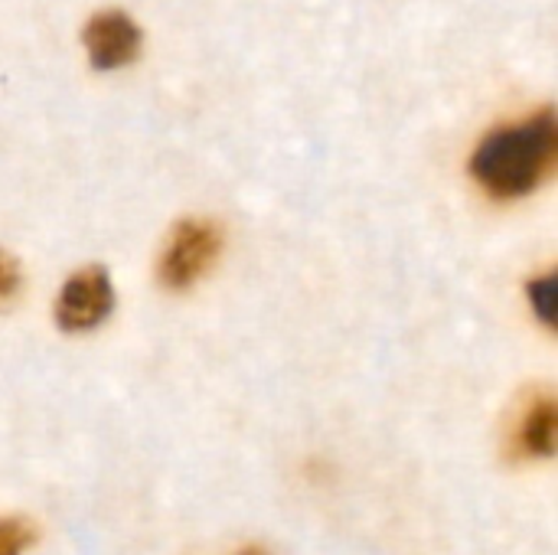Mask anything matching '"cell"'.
<instances>
[{
  "label": "cell",
  "mask_w": 558,
  "mask_h": 555,
  "mask_svg": "<svg viewBox=\"0 0 558 555\" xmlns=\"http://www.w3.org/2000/svg\"><path fill=\"white\" fill-rule=\"evenodd\" d=\"M556 157L558 121L546 108L520 124L487 134L471 157V173L494 200H520L553 173Z\"/></svg>",
  "instance_id": "1"
},
{
  "label": "cell",
  "mask_w": 558,
  "mask_h": 555,
  "mask_svg": "<svg viewBox=\"0 0 558 555\" xmlns=\"http://www.w3.org/2000/svg\"><path fill=\"white\" fill-rule=\"evenodd\" d=\"M114 307V288L105 268L88 265L82 272H75L56 301V324L65 334H85L92 327H98Z\"/></svg>",
  "instance_id": "3"
},
{
  "label": "cell",
  "mask_w": 558,
  "mask_h": 555,
  "mask_svg": "<svg viewBox=\"0 0 558 555\" xmlns=\"http://www.w3.org/2000/svg\"><path fill=\"white\" fill-rule=\"evenodd\" d=\"M85 49L95 69H121L141 49L137 23L121 10H101L85 23Z\"/></svg>",
  "instance_id": "4"
},
{
  "label": "cell",
  "mask_w": 558,
  "mask_h": 555,
  "mask_svg": "<svg viewBox=\"0 0 558 555\" xmlns=\"http://www.w3.org/2000/svg\"><path fill=\"white\" fill-rule=\"evenodd\" d=\"M239 555H268V553H265V550H255V546H252V550H242Z\"/></svg>",
  "instance_id": "9"
},
{
  "label": "cell",
  "mask_w": 558,
  "mask_h": 555,
  "mask_svg": "<svg viewBox=\"0 0 558 555\" xmlns=\"http://www.w3.org/2000/svg\"><path fill=\"white\" fill-rule=\"evenodd\" d=\"M553 298H556V278L553 275L530 285V301H533L543 324H553Z\"/></svg>",
  "instance_id": "7"
},
{
  "label": "cell",
  "mask_w": 558,
  "mask_h": 555,
  "mask_svg": "<svg viewBox=\"0 0 558 555\" xmlns=\"http://www.w3.org/2000/svg\"><path fill=\"white\" fill-rule=\"evenodd\" d=\"M222 232L209 219H183L173 226L163 255H160V281L173 291L193 288L219 258Z\"/></svg>",
  "instance_id": "2"
},
{
  "label": "cell",
  "mask_w": 558,
  "mask_h": 555,
  "mask_svg": "<svg viewBox=\"0 0 558 555\" xmlns=\"http://www.w3.org/2000/svg\"><path fill=\"white\" fill-rule=\"evenodd\" d=\"M20 291V265L13 255H7L0 249V307L13 301V294Z\"/></svg>",
  "instance_id": "8"
},
{
  "label": "cell",
  "mask_w": 558,
  "mask_h": 555,
  "mask_svg": "<svg viewBox=\"0 0 558 555\" xmlns=\"http://www.w3.org/2000/svg\"><path fill=\"white\" fill-rule=\"evenodd\" d=\"M36 543V527L23 517H0V555H23Z\"/></svg>",
  "instance_id": "6"
},
{
  "label": "cell",
  "mask_w": 558,
  "mask_h": 555,
  "mask_svg": "<svg viewBox=\"0 0 558 555\" xmlns=\"http://www.w3.org/2000/svg\"><path fill=\"white\" fill-rule=\"evenodd\" d=\"M556 399L549 393H536V396H530V402L517 415V425H513V451L520 458H530V461H546V458L556 455Z\"/></svg>",
  "instance_id": "5"
}]
</instances>
